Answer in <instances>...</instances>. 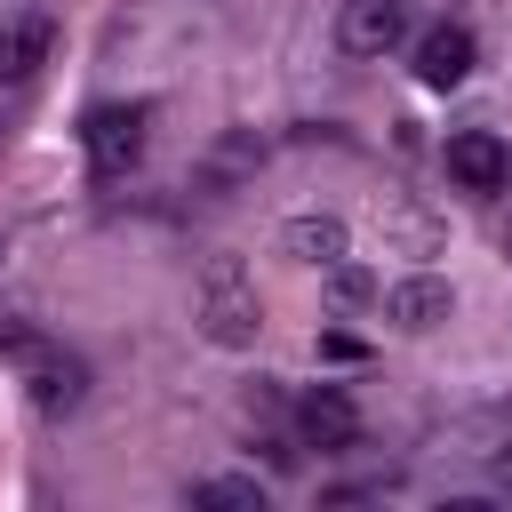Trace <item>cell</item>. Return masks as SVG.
<instances>
[{"mask_svg":"<svg viewBox=\"0 0 512 512\" xmlns=\"http://www.w3.org/2000/svg\"><path fill=\"white\" fill-rule=\"evenodd\" d=\"M472 64H480L472 24H432V32H416V80H424V88H456Z\"/></svg>","mask_w":512,"mask_h":512,"instance_id":"cell-5","label":"cell"},{"mask_svg":"<svg viewBox=\"0 0 512 512\" xmlns=\"http://www.w3.org/2000/svg\"><path fill=\"white\" fill-rule=\"evenodd\" d=\"M448 184L456 192H504L512 184V144L496 136V128H464V136H448Z\"/></svg>","mask_w":512,"mask_h":512,"instance_id":"cell-3","label":"cell"},{"mask_svg":"<svg viewBox=\"0 0 512 512\" xmlns=\"http://www.w3.org/2000/svg\"><path fill=\"white\" fill-rule=\"evenodd\" d=\"M200 512H264V480H240V472H216V480H192L184 488Z\"/></svg>","mask_w":512,"mask_h":512,"instance_id":"cell-11","label":"cell"},{"mask_svg":"<svg viewBox=\"0 0 512 512\" xmlns=\"http://www.w3.org/2000/svg\"><path fill=\"white\" fill-rule=\"evenodd\" d=\"M280 248L304 256V264H344V224L336 216H288L280 224Z\"/></svg>","mask_w":512,"mask_h":512,"instance_id":"cell-10","label":"cell"},{"mask_svg":"<svg viewBox=\"0 0 512 512\" xmlns=\"http://www.w3.org/2000/svg\"><path fill=\"white\" fill-rule=\"evenodd\" d=\"M296 432H304V448H352V440H360V408H352L336 384H312V392L296 400Z\"/></svg>","mask_w":512,"mask_h":512,"instance_id":"cell-6","label":"cell"},{"mask_svg":"<svg viewBox=\"0 0 512 512\" xmlns=\"http://www.w3.org/2000/svg\"><path fill=\"white\" fill-rule=\"evenodd\" d=\"M320 360H360V336H320Z\"/></svg>","mask_w":512,"mask_h":512,"instance_id":"cell-12","label":"cell"},{"mask_svg":"<svg viewBox=\"0 0 512 512\" xmlns=\"http://www.w3.org/2000/svg\"><path fill=\"white\" fill-rule=\"evenodd\" d=\"M200 328H208V344H224V352L256 344V328H264L256 280H248V272H240L232 256H216V264L200 272Z\"/></svg>","mask_w":512,"mask_h":512,"instance_id":"cell-1","label":"cell"},{"mask_svg":"<svg viewBox=\"0 0 512 512\" xmlns=\"http://www.w3.org/2000/svg\"><path fill=\"white\" fill-rule=\"evenodd\" d=\"M384 312H392L408 336H424V328H440V320L456 312V288H448V280H432V272H408V280H392Z\"/></svg>","mask_w":512,"mask_h":512,"instance_id":"cell-7","label":"cell"},{"mask_svg":"<svg viewBox=\"0 0 512 512\" xmlns=\"http://www.w3.org/2000/svg\"><path fill=\"white\" fill-rule=\"evenodd\" d=\"M144 104H96L88 120H80V152H88V168L96 176H128L136 160H144Z\"/></svg>","mask_w":512,"mask_h":512,"instance_id":"cell-2","label":"cell"},{"mask_svg":"<svg viewBox=\"0 0 512 512\" xmlns=\"http://www.w3.org/2000/svg\"><path fill=\"white\" fill-rule=\"evenodd\" d=\"M336 40H344V56H392L408 40V0H344Z\"/></svg>","mask_w":512,"mask_h":512,"instance_id":"cell-4","label":"cell"},{"mask_svg":"<svg viewBox=\"0 0 512 512\" xmlns=\"http://www.w3.org/2000/svg\"><path fill=\"white\" fill-rule=\"evenodd\" d=\"M80 400H88V368L64 360V352H32V408L40 416H64Z\"/></svg>","mask_w":512,"mask_h":512,"instance_id":"cell-9","label":"cell"},{"mask_svg":"<svg viewBox=\"0 0 512 512\" xmlns=\"http://www.w3.org/2000/svg\"><path fill=\"white\" fill-rule=\"evenodd\" d=\"M48 48H56V16H16V24H0V80H32L40 64H48Z\"/></svg>","mask_w":512,"mask_h":512,"instance_id":"cell-8","label":"cell"}]
</instances>
